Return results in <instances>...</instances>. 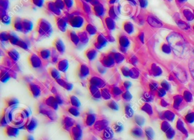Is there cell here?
Instances as JSON below:
<instances>
[{
    "label": "cell",
    "mask_w": 194,
    "mask_h": 140,
    "mask_svg": "<svg viewBox=\"0 0 194 140\" xmlns=\"http://www.w3.org/2000/svg\"><path fill=\"white\" fill-rule=\"evenodd\" d=\"M104 105L106 108L110 109L111 110H114V111L118 110V106L113 100H106L104 103Z\"/></svg>",
    "instance_id": "cb8c5ba5"
},
{
    "label": "cell",
    "mask_w": 194,
    "mask_h": 140,
    "mask_svg": "<svg viewBox=\"0 0 194 140\" xmlns=\"http://www.w3.org/2000/svg\"><path fill=\"white\" fill-rule=\"evenodd\" d=\"M148 22L150 25L155 27V28H160L162 26V24L161 21L154 17H149L148 18Z\"/></svg>",
    "instance_id": "603a6c76"
},
{
    "label": "cell",
    "mask_w": 194,
    "mask_h": 140,
    "mask_svg": "<svg viewBox=\"0 0 194 140\" xmlns=\"http://www.w3.org/2000/svg\"><path fill=\"white\" fill-rule=\"evenodd\" d=\"M57 70L62 72H66L68 67V62L66 59L59 60L56 64Z\"/></svg>",
    "instance_id": "44dd1931"
},
{
    "label": "cell",
    "mask_w": 194,
    "mask_h": 140,
    "mask_svg": "<svg viewBox=\"0 0 194 140\" xmlns=\"http://www.w3.org/2000/svg\"><path fill=\"white\" fill-rule=\"evenodd\" d=\"M112 140V139H111V140Z\"/></svg>",
    "instance_id": "7dc6e473"
},
{
    "label": "cell",
    "mask_w": 194,
    "mask_h": 140,
    "mask_svg": "<svg viewBox=\"0 0 194 140\" xmlns=\"http://www.w3.org/2000/svg\"><path fill=\"white\" fill-rule=\"evenodd\" d=\"M111 96H112L113 98H116V97L119 96L120 94V91L119 89L116 87L114 86H109L108 88Z\"/></svg>",
    "instance_id": "4dcf8cb0"
},
{
    "label": "cell",
    "mask_w": 194,
    "mask_h": 140,
    "mask_svg": "<svg viewBox=\"0 0 194 140\" xmlns=\"http://www.w3.org/2000/svg\"><path fill=\"white\" fill-rule=\"evenodd\" d=\"M53 95L54 96L55 98L56 99V101H57L59 105L63 106V105H68L67 104V100H64L63 98L62 97V96L60 95V94H58L57 92L56 94H54Z\"/></svg>",
    "instance_id": "f1b7e54d"
},
{
    "label": "cell",
    "mask_w": 194,
    "mask_h": 140,
    "mask_svg": "<svg viewBox=\"0 0 194 140\" xmlns=\"http://www.w3.org/2000/svg\"><path fill=\"white\" fill-rule=\"evenodd\" d=\"M120 45L122 47H123V48H125L129 45V41L128 40V39L126 37H121L120 39Z\"/></svg>",
    "instance_id": "e575fe53"
},
{
    "label": "cell",
    "mask_w": 194,
    "mask_h": 140,
    "mask_svg": "<svg viewBox=\"0 0 194 140\" xmlns=\"http://www.w3.org/2000/svg\"><path fill=\"white\" fill-rule=\"evenodd\" d=\"M76 123V121L74 119L70 117L67 115L64 114L60 117V126L62 129L68 132L71 128Z\"/></svg>",
    "instance_id": "277c9868"
},
{
    "label": "cell",
    "mask_w": 194,
    "mask_h": 140,
    "mask_svg": "<svg viewBox=\"0 0 194 140\" xmlns=\"http://www.w3.org/2000/svg\"><path fill=\"white\" fill-rule=\"evenodd\" d=\"M168 41L170 43V45L174 47H182L183 45L184 42L179 35H176L174 34V35L171 34L168 37Z\"/></svg>",
    "instance_id": "5bb4252c"
},
{
    "label": "cell",
    "mask_w": 194,
    "mask_h": 140,
    "mask_svg": "<svg viewBox=\"0 0 194 140\" xmlns=\"http://www.w3.org/2000/svg\"><path fill=\"white\" fill-rule=\"evenodd\" d=\"M112 128L113 131H114L115 132H120V131H121V130L123 129V126L121 125V124L119 122H114L112 124Z\"/></svg>",
    "instance_id": "836d02e7"
},
{
    "label": "cell",
    "mask_w": 194,
    "mask_h": 140,
    "mask_svg": "<svg viewBox=\"0 0 194 140\" xmlns=\"http://www.w3.org/2000/svg\"><path fill=\"white\" fill-rule=\"evenodd\" d=\"M11 77H14V73H11L9 70L4 69L1 70V81L3 83L7 81Z\"/></svg>",
    "instance_id": "7402d4cb"
},
{
    "label": "cell",
    "mask_w": 194,
    "mask_h": 140,
    "mask_svg": "<svg viewBox=\"0 0 194 140\" xmlns=\"http://www.w3.org/2000/svg\"><path fill=\"white\" fill-rule=\"evenodd\" d=\"M140 40L142 42H144V33H141V34L140 35Z\"/></svg>",
    "instance_id": "f6af8a7d"
},
{
    "label": "cell",
    "mask_w": 194,
    "mask_h": 140,
    "mask_svg": "<svg viewBox=\"0 0 194 140\" xmlns=\"http://www.w3.org/2000/svg\"><path fill=\"white\" fill-rule=\"evenodd\" d=\"M35 113L36 115L39 116L42 118L45 123H54L58 119V116L56 111L40 101L35 103Z\"/></svg>",
    "instance_id": "6da1fadb"
},
{
    "label": "cell",
    "mask_w": 194,
    "mask_h": 140,
    "mask_svg": "<svg viewBox=\"0 0 194 140\" xmlns=\"http://www.w3.org/2000/svg\"><path fill=\"white\" fill-rule=\"evenodd\" d=\"M28 62L29 66L33 68H38L42 66V63L41 58L34 54H30L28 56Z\"/></svg>",
    "instance_id": "30bf717a"
},
{
    "label": "cell",
    "mask_w": 194,
    "mask_h": 140,
    "mask_svg": "<svg viewBox=\"0 0 194 140\" xmlns=\"http://www.w3.org/2000/svg\"><path fill=\"white\" fill-rule=\"evenodd\" d=\"M67 104L71 105L79 108L81 105V103L79 98L74 95H68L67 98Z\"/></svg>",
    "instance_id": "ffe728a7"
},
{
    "label": "cell",
    "mask_w": 194,
    "mask_h": 140,
    "mask_svg": "<svg viewBox=\"0 0 194 140\" xmlns=\"http://www.w3.org/2000/svg\"><path fill=\"white\" fill-rule=\"evenodd\" d=\"M162 50L163 51H165L166 53H170V49L169 47L165 44L163 45Z\"/></svg>",
    "instance_id": "7bdbcfd3"
},
{
    "label": "cell",
    "mask_w": 194,
    "mask_h": 140,
    "mask_svg": "<svg viewBox=\"0 0 194 140\" xmlns=\"http://www.w3.org/2000/svg\"><path fill=\"white\" fill-rule=\"evenodd\" d=\"M100 92L101 95V98L104 100H108L111 98V95L110 94L108 88L107 87L100 88Z\"/></svg>",
    "instance_id": "d4e9b609"
},
{
    "label": "cell",
    "mask_w": 194,
    "mask_h": 140,
    "mask_svg": "<svg viewBox=\"0 0 194 140\" xmlns=\"http://www.w3.org/2000/svg\"><path fill=\"white\" fill-rule=\"evenodd\" d=\"M183 13L186 18H187V20H188V21H192V20L194 19V14H192V13L189 11V10H185V11H184Z\"/></svg>",
    "instance_id": "74e56055"
},
{
    "label": "cell",
    "mask_w": 194,
    "mask_h": 140,
    "mask_svg": "<svg viewBox=\"0 0 194 140\" xmlns=\"http://www.w3.org/2000/svg\"><path fill=\"white\" fill-rule=\"evenodd\" d=\"M39 101L55 111H57L59 107V104H58L53 94L46 96L45 97L41 98Z\"/></svg>",
    "instance_id": "52a82bcc"
},
{
    "label": "cell",
    "mask_w": 194,
    "mask_h": 140,
    "mask_svg": "<svg viewBox=\"0 0 194 140\" xmlns=\"http://www.w3.org/2000/svg\"><path fill=\"white\" fill-rule=\"evenodd\" d=\"M19 129L8 125L3 129V133L7 137H17L19 134Z\"/></svg>",
    "instance_id": "9a60e30c"
},
{
    "label": "cell",
    "mask_w": 194,
    "mask_h": 140,
    "mask_svg": "<svg viewBox=\"0 0 194 140\" xmlns=\"http://www.w3.org/2000/svg\"><path fill=\"white\" fill-rule=\"evenodd\" d=\"M55 48L60 53V54H63L64 51V46L63 45V43L62 41L60 40V39L55 40Z\"/></svg>",
    "instance_id": "f546056e"
},
{
    "label": "cell",
    "mask_w": 194,
    "mask_h": 140,
    "mask_svg": "<svg viewBox=\"0 0 194 140\" xmlns=\"http://www.w3.org/2000/svg\"><path fill=\"white\" fill-rule=\"evenodd\" d=\"M87 89L89 93V95H91L92 98L97 100L101 98L100 90L99 89V88L88 83L87 85Z\"/></svg>",
    "instance_id": "2e32d148"
},
{
    "label": "cell",
    "mask_w": 194,
    "mask_h": 140,
    "mask_svg": "<svg viewBox=\"0 0 194 140\" xmlns=\"http://www.w3.org/2000/svg\"><path fill=\"white\" fill-rule=\"evenodd\" d=\"M48 72L49 73L50 75L54 79L55 81L60 79V74L58 71V70L55 69V68L50 67L48 69Z\"/></svg>",
    "instance_id": "484cf974"
},
{
    "label": "cell",
    "mask_w": 194,
    "mask_h": 140,
    "mask_svg": "<svg viewBox=\"0 0 194 140\" xmlns=\"http://www.w3.org/2000/svg\"><path fill=\"white\" fill-rule=\"evenodd\" d=\"M109 125V121L104 115H97V118L91 127L88 128V130L91 132H99L105 129Z\"/></svg>",
    "instance_id": "3957f363"
},
{
    "label": "cell",
    "mask_w": 194,
    "mask_h": 140,
    "mask_svg": "<svg viewBox=\"0 0 194 140\" xmlns=\"http://www.w3.org/2000/svg\"><path fill=\"white\" fill-rule=\"evenodd\" d=\"M82 140H99L95 135L92 132L89 131V133L86 134L83 137Z\"/></svg>",
    "instance_id": "d590c367"
},
{
    "label": "cell",
    "mask_w": 194,
    "mask_h": 140,
    "mask_svg": "<svg viewBox=\"0 0 194 140\" xmlns=\"http://www.w3.org/2000/svg\"><path fill=\"white\" fill-rule=\"evenodd\" d=\"M71 25H72V26L79 27L82 24L83 20H82L81 18L77 17L75 18H74L73 20H72L71 21Z\"/></svg>",
    "instance_id": "d6a6232c"
},
{
    "label": "cell",
    "mask_w": 194,
    "mask_h": 140,
    "mask_svg": "<svg viewBox=\"0 0 194 140\" xmlns=\"http://www.w3.org/2000/svg\"><path fill=\"white\" fill-rule=\"evenodd\" d=\"M124 29L126 32L129 34H131L132 32H133L134 28L133 25L130 22H127L124 25Z\"/></svg>",
    "instance_id": "8d00e7d4"
},
{
    "label": "cell",
    "mask_w": 194,
    "mask_h": 140,
    "mask_svg": "<svg viewBox=\"0 0 194 140\" xmlns=\"http://www.w3.org/2000/svg\"><path fill=\"white\" fill-rule=\"evenodd\" d=\"M80 116L83 126L88 128L94 124L97 118V115L90 109H86Z\"/></svg>",
    "instance_id": "7a4b0ae2"
},
{
    "label": "cell",
    "mask_w": 194,
    "mask_h": 140,
    "mask_svg": "<svg viewBox=\"0 0 194 140\" xmlns=\"http://www.w3.org/2000/svg\"><path fill=\"white\" fill-rule=\"evenodd\" d=\"M26 87L29 95L32 98H38L41 95L42 91L38 85L32 82H28Z\"/></svg>",
    "instance_id": "5b68a950"
},
{
    "label": "cell",
    "mask_w": 194,
    "mask_h": 140,
    "mask_svg": "<svg viewBox=\"0 0 194 140\" xmlns=\"http://www.w3.org/2000/svg\"><path fill=\"white\" fill-rule=\"evenodd\" d=\"M22 140H35L32 135L25 134L22 137Z\"/></svg>",
    "instance_id": "60d3db41"
},
{
    "label": "cell",
    "mask_w": 194,
    "mask_h": 140,
    "mask_svg": "<svg viewBox=\"0 0 194 140\" xmlns=\"http://www.w3.org/2000/svg\"><path fill=\"white\" fill-rule=\"evenodd\" d=\"M7 55L13 61H17L18 59H19V54L18 53L15 51L14 50H9L7 53Z\"/></svg>",
    "instance_id": "1f68e13d"
},
{
    "label": "cell",
    "mask_w": 194,
    "mask_h": 140,
    "mask_svg": "<svg viewBox=\"0 0 194 140\" xmlns=\"http://www.w3.org/2000/svg\"><path fill=\"white\" fill-rule=\"evenodd\" d=\"M99 61L102 66L105 67H111L114 64V60L110 54H102L100 56Z\"/></svg>",
    "instance_id": "7c38bea8"
},
{
    "label": "cell",
    "mask_w": 194,
    "mask_h": 140,
    "mask_svg": "<svg viewBox=\"0 0 194 140\" xmlns=\"http://www.w3.org/2000/svg\"><path fill=\"white\" fill-rule=\"evenodd\" d=\"M18 98L13 96H7L3 98V104L4 108H8L11 107H15L19 104Z\"/></svg>",
    "instance_id": "e0dca14e"
},
{
    "label": "cell",
    "mask_w": 194,
    "mask_h": 140,
    "mask_svg": "<svg viewBox=\"0 0 194 140\" xmlns=\"http://www.w3.org/2000/svg\"><path fill=\"white\" fill-rule=\"evenodd\" d=\"M96 136H99L102 140H111L113 136V130L109 126L99 132H92Z\"/></svg>",
    "instance_id": "8fae6325"
},
{
    "label": "cell",
    "mask_w": 194,
    "mask_h": 140,
    "mask_svg": "<svg viewBox=\"0 0 194 140\" xmlns=\"http://www.w3.org/2000/svg\"><path fill=\"white\" fill-rule=\"evenodd\" d=\"M65 90H66L67 91H71L72 89L73 88V85L70 83H68V82H66V83L64 85L63 87Z\"/></svg>",
    "instance_id": "ab89813d"
},
{
    "label": "cell",
    "mask_w": 194,
    "mask_h": 140,
    "mask_svg": "<svg viewBox=\"0 0 194 140\" xmlns=\"http://www.w3.org/2000/svg\"><path fill=\"white\" fill-rule=\"evenodd\" d=\"M38 120L34 117H29L25 121L24 129L28 133H32L38 126Z\"/></svg>",
    "instance_id": "9c48e42d"
},
{
    "label": "cell",
    "mask_w": 194,
    "mask_h": 140,
    "mask_svg": "<svg viewBox=\"0 0 194 140\" xmlns=\"http://www.w3.org/2000/svg\"><path fill=\"white\" fill-rule=\"evenodd\" d=\"M63 109L64 112H66L68 114H70L75 117H79L81 115L79 108L75 107L72 105H67L66 107L64 106Z\"/></svg>",
    "instance_id": "d6986e66"
},
{
    "label": "cell",
    "mask_w": 194,
    "mask_h": 140,
    "mask_svg": "<svg viewBox=\"0 0 194 140\" xmlns=\"http://www.w3.org/2000/svg\"><path fill=\"white\" fill-rule=\"evenodd\" d=\"M179 2H185L186 0H178Z\"/></svg>",
    "instance_id": "bcb514c9"
},
{
    "label": "cell",
    "mask_w": 194,
    "mask_h": 140,
    "mask_svg": "<svg viewBox=\"0 0 194 140\" xmlns=\"http://www.w3.org/2000/svg\"></svg>",
    "instance_id": "c3c4849f"
},
{
    "label": "cell",
    "mask_w": 194,
    "mask_h": 140,
    "mask_svg": "<svg viewBox=\"0 0 194 140\" xmlns=\"http://www.w3.org/2000/svg\"><path fill=\"white\" fill-rule=\"evenodd\" d=\"M71 140H83V130L80 124L76 123L68 132Z\"/></svg>",
    "instance_id": "8992f818"
},
{
    "label": "cell",
    "mask_w": 194,
    "mask_h": 140,
    "mask_svg": "<svg viewBox=\"0 0 194 140\" xmlns=\"http://www.w3.org/2000/svg\"><path fill=\"white\" fill-rule=\"evenodd\" d=\"M89 73V70L88 67L84 64L79 63L76 71V74L78 78L79 79H84L87 77Z\"/></svg>",
    "instance_id": "4fadbf2b"
},
{
    "label": "cell",
    "mask_w": 194,
    "mask_h": 140,
    "mask_svg": "<svg viewBox=\"0 0 194 140\" xmlns=\"http://www.w3.org/2000/svg\"><path fill=\"white\" fill-rule=\"evenodd\" d=\"M96 55L97 52L95 50L93 49L88 50L85 53V56L86 58H87L90 61L94 59L96 56Z\"/></svg>",
    "instance_id": "83f0119b"
},
{
    "label": "cell",
    "mask_w": 194,
    "mask_h": 140,
    "mask_svg": "<svg viewBox=\"0 0 194 140\" xmlns=\"http://www.w3.org/2000/svg\"><path fill=\"white\" fill-rule=\"evenodd\" d=\"M140 5L142 7L145 8L148 5V1L147 0H140Z\"/></svg>",
    "instance_id": "b9f144b4"
},
{
    "label": "cell",
    "mask_w": 194,
    "mask_h": 140,
    "mask_svg": "<svg viewBox=\"0 0 194 140\" xmlns=\"http://www.w3.org/2000/svg\"><path fill=\"white\" fill-rule=\"evenodd\" d=\"M88 83L95 85L99 88L106 87V83L100 77H91L87 79Z\"/></svg>",
    "instance_id": "ac0fdd59"
},
{
    "label": "cell",
    "mask_w": 194,
    "mask_h": 140,
    "mask_svg": "<svg viewBox=\"0 0 194 140\" xmlns=\"http://www.w3.org/2000/svg\"><path fill=\"white\" fill-rule=\"evenodd\" d=\"M179 27H180L182 28H183V29H187V25H186V24H185L183 22H179Z\"/></svg>",
    "instance_id": "ee69618b"
},
{
    "label": "cell",
    "mask_w": 194,
    "mask_h": 140,
    "mask_svg": "<svg viewBox=\"0 0 194 140\" xmlns=\"http://www.w3.org/2000/svg\"><path fill=\"white\" fill-rule=\"evenodd\" d=\"M11 108H4L1 114L0 117V126L1 127H5L9 125V124H11V120L10 118V112H11Z\"/></svg>",
    "instance_id": "ba28073f"
},
{
    "label": "cell",
    "mask_w": 194,
    "mask_h": 140,
    "mask_svg": "<svg viewBox=\"0 0 194 140\" xmlns=\"http://www.w3.org/2000/svg\"><path fill=\"white\" fill-rule=\"evenodd\" d=\"M38 55L40 58L45 60L48 59L50 56V51L48 50H40L38 51Z\"/></svg>",
    "instance_id": "4316f807"
},
{
    "label": "cell",
    "mask_w": 194,
    "mask_h": 140,
    "mask_svg": "<svg viewBox=\"0 0 194 140\" xmlns=\"http://www.w3.org/2000/svg\"><path fill=\"white\" fill-rule=\"evenodd\" d=\"M36 140H51L50 137L46 134H42L40 135Z\"/></svg>",
    "instance_id": "f35d334b"
}]
</instances>
